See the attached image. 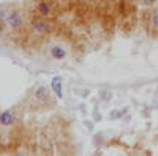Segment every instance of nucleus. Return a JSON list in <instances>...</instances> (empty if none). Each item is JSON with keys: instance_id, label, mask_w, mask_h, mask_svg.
Masks as SVG:
<instances>
[{"instance_id": "f257e3e1", "label": "nucleus", "mask_w": 158, "mask_h": 156, "mask_svg": "<svg viewBox=\"0 0 158 156\" xmlns=\"http://www.w3.org/2000/svg\"><path fill=\"white\" fill-rule=\"evenodd\" d=\"M4 22L10 26L11 29H19L23 26V17L19 11H15V10H11V11H7L4 14Z\"/></svg>"}, {"instance_id": "f03ea898", "label": "nucleus", "mask_w": 158, "mask_h": 156, "mask_svg": "<svg viewBox=\"0 0 158 156\" xmlns=\"http://www.w3.org/2000/svg\"><path fill=\"white\" fill-rule=\"evenodd\" d=\"M32 28L37 34H45V33L50 30V25L43 18H36L32 22Z\"/></svg>"}, {"instance_id": "7ed1b4c3", "label": "nucleus", "mask_w": 158, "mask_h": 156, "mask_svg": "<svg viewBox=\"0 0 158 156\" xmlns=\"http://www.w3.org/2000/svg\"><path fill=\"white\" fill-rule=\"evenodd\" d=\"M51 89H52V92L55 93V96L59 100L63 99V85H62V78L59 76L54 77L51 80Z\"/></svg>"}, {"instance_id": "20e7f679", "label": "nucleus", "mask_w": 158, "mask_h": 156, "mask_svg": "<svg viewBox=\"0 0 158 156\" xmlns=\"http://www.w3.org/2000/svg\"><path fill=\"white\" fill-rule=\"evenodd\" d=\"M15 122V115L13 111L6 110L0 112V125L2 126H11Z\"/></svg>"}, {"instance_id": "39448f33", "label": "nucleus", "mask_w": 158, "mask_h": 156, "mask_svg": "<svg viewBox=\"0 0 158 156\" xmlns=\"http://www.w3.org/2000/svg\"><path fill=\"white\" fill-rule=\"evenodd\" d=\"M50 52H51V56H52L55 60H62V59H65V56H66L65 49L59 45H54L52 48H51Z\"/></svg>"}, {"instance_id": "423d86ee", "label": "nucleus", "mask_w": 158, "mask_h": 156, "mask_svg": "<svg viewBox=\"0 0 158 156\" xmlns=\"http://www.w3.org/2000/svg\"><path fill=\"white\" fill-rule=\"evenodd\" d=\"M48 96H50V93H48V89L45 88L44 85L39 86V88L35 91V97L39 101H44V100H47Z\"/></svg>"}, {"instance_id": "0eeeda50", "label": "nucleus", "mask_w": 158, "mask_h": 156, "mask_svg": "<svg viewBox=\"0 0 158 156\" xmlns=\"http://www.w3.org/2000/svg\"><path fill=\"white\" fill-rule=\"evenodd\" d=\"M37 8H39V13H40L43 17H47L48 14H50V6H48L45 2H40V3H39Z\"/></svg>"}, {"instance_id": "6e6552de", "label": "nucleus", "mask_w": 158, "mask_h": 156, "mask_svg": "<svg viewBox=\"0 0 158 156\" xmlns=\"http://www.w3.org/2000/svg\"><path fill=\"white\" fill-rule=\"evenodd\" d=\"M151 25L158 28V10H156L153 13V15H151Z\"/></svg>"}, {"instance_id": "1a4fd4ad", "label": "nucleus", "mask_w": 158, "mask_h": 156, "mask_svg": "<svg viewBox=\"0 0 158 156\" xmlns=\"http://www.w3.org/2000/svg\"><path fill=\"white\" fill-rule=\"evenodd\" d=\"M154 2H156V0H142V4H144V6H150V4H153Z\"/></svg>"}]
</instances>
